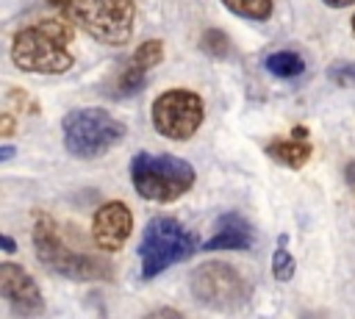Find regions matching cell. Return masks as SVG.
<instances>
[{
	"label": "cell",
	"mask_w": 355,
	"mask_h": 319,
	"mask_svg": "<svg viewBox=\"0 0 355 319\" xmlns=\"http://www.w3.org/2000/svg\"><path fill=\"white\" fill-rule=\"evenodd\" d=\"M75 28L67 17H47L33 25H25L11 39V61L22 72L33 75H64L72 69L75 55L69 44Z\"/></svg>",
	"instance_id": "cell-1"
},
{
	"label": "cell",
	"mask_w": 355,
	"mask_h": 319,
	"mask_svg": "<svg viewBox=\"0 0 355 319\" xmlns=\"http://www.w3.org/2000/svg\"><path fill=\"white\" fill-rule=\"evenodd\" d=\"M33 250H36L39 264L58 277H67V280H108V277H114L111 264L67 247L53 216H47V214H36Z\"/></svg>",
	"instance_id": "cell-2"
},
{
	"label": "cell",
	"mask_w": 355,
	"mask_h": 319,
	"mask_svg": "<svg viewBox=\"0 0 355 319\" xmlns=\"http://www.w3.org/2000/svg\"><path fill=\"white\" fill-rule=\"evenodd\" d=\"M130 180L141 200L175 202L194 186V166L178 155L136 153L130 158Z\"/></svg>",
	"instance_id": "cell-3"
},
{
	"label": "cell",
	"mask_w": 355,
	"mask_h": 319,
	"mask_svg": "<svg viewBox=\"0 0 355 319\" xmlns=\"http://www.w3.org/2000/svg\"><path fill=\"white\" fill-rule=\"evenodd\" d=\"M72 25L86 31L100 44H125L133 36L136 3L133 0H69L61 11Z\"/></svg>",
	"instance_id": "cell-4"
},
{
	"label": "cell",
	"mask_w": 355,
	"mask_h": 319,
	"mask_svg": "<svg viewBox=\"0 0 355 319\" xmlns=\"http://www.w3.org/2000/svg\"><path fill=\"white\" fill-rule=\"evenodd\" d=\"M64 147L75 158H100L125 139V125L105 108H75L61 122Z\"/></svg>",
	"instance_id": "cell-5"
},
{
	"label": "cell",
	"mask_w": 355,
	"mask_h": 319,
	"mask_svg": "<svg viewBox=\"0 0 355 319\" xmlns=\"http://www.w3.org/2000/svg\"><path fill=\"white\" fill-rule=\"evenodd\" d=\"M197 236L186 230L178 219L172 216H155L147 222L139 244V258H141V277L153 280L155 275L166 272L172 264L186 261L197 250Z\"/></svg>",
	"instance_id": "cell-6"
},
{
	"label": "cell",
	"mask_w": 355,
	"mask_h": 319,
	"mask_svg": "<svg viewBox=\"0 0 355 319\" xmlns=\"http://www.w3.org/2000/svg\"><path fill=\"white\" fill-rule=\"evenodd\" d=\"M189 288L191 297L211 311H239L250 297V286L241 272L225 261L200 264L189 277Z\"/></svg>",
	"instance_id": "cell-7"
},
{
	"label": "cell",
	"mask_w": 355,
	"mask_h": 319,
	"mask_svg": "<svg viewBox=\"0 0 355 319\" xmlns=\"http://www.w3.org/2000/svg\"><path fill=\"white\" fill-rule=\"evenodd\" d=\"M150 119L164 139L186 141L200 130L205 119V103L191 89H166L153 100Z\"/></svg>",
	"instance_id": "cell-8"
},
{
	"label": "cell",
	"mask_w": 355,
	"mask_h": 319,
	"mask_svg": "<svg viewBox=\"0 0 355 319\" xmlns=\"http://www.w3.org/2000/svg\"><path fill=\"white\" fill-rule=\"evenodd\" d=\"M0 294L11 305V311L22 319H33L44 311V297H42L36 280L19 264L6 261L0 266Z\"/></svg>",
	"instance_id": "cell-9"
},
{
	"label": "cell",
	"mask_w": 355,
	"mask_h": 319,
	"mask_svg": "<svg viewBox=\"0 0 355 319\" xmlns=\"http://www.w3.org/2000/svg\"><path fill=\"white\" fill-rule=\"evenodd\" d=\"M133 233V214L125 202L119 200H111L105 205H100L94 211V219H92V239L100 250L105 252H116L125 247V241L130 239Z\"/></svg>",
	"instance_id": "cell-10"
},
{
	"label": "cell",
	"mask_w": 355,
	"mask_h": 319,
	"mask_svg": "<svg viewBox=\"0 0 355 319\" xmlns=\"http://www.w3.org/2000/svg\"><path fill=\"white\" fill-rule=\"evenodd\" d=\"M252 241H255L252 225L241 214L227 211L216 219V227H214L211 239L202 241V250H250Z\"/></svg>",
	"instance_id": "cell-11"
},
{
	"label": "cell",
	"mask_w": 355,
	"mask_h": 319,
	"mask_svg": "<svg viewBox=\"0 0 355 319\" xmlns=\"http://www.w3.org/2000/svg\"><path fill=\"white\" fill-rule=\"evenodd\" d=\"M266 153H269L277 164H283V166H288V169H300V166L308 164L313 147H311V141H308V130H305L302 125H297L288 136H275V139H269V141H266Z\"/></svg>",
	"instance_id": "cell-12"
},
{
	"label": "cell",
	"mask_w": 355,
	"mask_h": 319,
	"mask_svg": "<svg viewBox=\"0 0 355 319\" xmlns=\"http://www.w3.org/2000/svg\"><path fill=\"white\" fill-rule=\"evenodd\" d=\"M144 86H147V69H141L139 64L128 61V67L119 69V75L111 80V86L105 89V94L122 100V97H133V94H139Z\"/></svg>",
	"instance_id": "cell-13"
},
{
	"label": "cell",
	"mask_w": 355,
	"mask_h": 319,
	"mask_svg": "<svg viewBox=\"0 0 355 319\" xmlns=\"http://www.w3.org/2000/svg\"><path fill=\"white\" fill-rule=\"evenodd\" d=\"M263 67L275 78H300L305 72V58L300 53H294V50H277V53L266 55Z\"/></svg>",
	"instance_id": "cell-14"
},
{
	"label": "cell",
	"mask_w": 355,
	"mask_h": 319,
	"mask_svg": "<svg viewBox=\"0 0 355 319\" xmlns=\"http://www.w3.org/2000/svg\"><path fill=\"white\" fill-rule=\"evenodd\" d=\"M222 6L227 11H233L236 17H244V19H252V22H263L275 11L272 0H222Z\"/></svg>",
	"instance_id": "cell-15"
},
{
	"label": "cell",
	"mask_w": 355,
	"mask_h": 319,
	"mask_svg": "<svg viewBox=\"0 0 355 319\" xmlns=\"http://www.w3.org/2000/svg\"><path fill=\"white\" fill-rule=\"evenodd\" d=\"M200 50H202L208 58L222 61V58H227V55L233 53V44H230V39H227L225 31L208 28V31H202V36H200Z\"/></svg>",
	"instance_id": "cell-16"
},
{
	"label": "cell",
	"mask_w": 355,
	"mask_h": 319,
	"mask_svg": "<svg viewBox=\"0 0 355 319\" xmlns=\"http://www.w3.org/2000/svg\"><path fill=\"white\" fill-rule=\"evenodd\" d=\"M130 61L150 72L153 67H158V64L164 61V42H161V39H147V42H141V44L133 50Z\"/></svg>",
	"instance_id": "cell-17"
},
{
	"label": "cell",
	"mask_w": 355,
	"mask_h": 319,
	"mask_svg": "<svg viewBox=\"0 0 355 319\" xmlns=\"http://www.w3.org/2000/svg\"><path fill=\"white\" fill-rule=\"evenodd\" d=\"M286 239L288 236H280V244H277V250L272 252V275H275V280H280V283H288L291 277H294V255L286 250Z\"/></svg>",
	"instance_id": "cell-18"
},
{
	"label": "cell",
	"mask_w": 355,
	"mask_h": 319,
	"mask_svg": "<svg viewBox=\"0 0 355 319\" xmlns=\"http://www.w3.org/2000/svg\"><path fill=\"white\" fill-rule=\"evenodd\" d=\"M327 78L344 89H355V61H338L327 67Z\"/></svg>",
	"instance_id": "cell-19"
},
{
	"label": "cell",
	"mask_w": 355,
	"mask_h": 319,
	"mask_svg": "<svg viewBox=\"0 0 355 319\" xmlns=\"http://www.w3.org/2000/svg\"><path fill=\"white\" fill-rule=\"evenodd\" d=\"M144 319H186L180 311H175V308H155V311H150Z\"/></svg>",
	"instance_id": "cell-20"
},
{
	"label": "cell",
	"mask_w": 355,
	"mask_h": 319,
	"mask_svg": "<svg viewBox=\"0 0 355 319\" xmlns=\"http://www.w3.org/2000/svg\"><path fill=\"white\" fill-rule=\"evenodd\" d=\"M0 133H3V136H11V133H14V117H11V114H3V117H0Z\"/></svg>",
	"instance_id": "cell-21"
},
{
	"label": "cell",
	"mask_w": 355,
	"mask_h": 319,
	"mask_svg": "<svg viewBox=\"0 0 355 319\" xmlns=\"http://www.w3.org/2000/svg\"><path fill=\"white\" fill-rule=\"evenodd\" d=\"M324 6H330V8H349V6H355V0H322Z\"/></svg>",
	"instance_id": "cell-22"
},
{
	"label": "cell",
	"mask_w": 355,
	"mask_h": 319,
	"mask_svg": "<svg viewBox=\"0 0 355 319\" xmlns=\"http://www.w3.org/2000/svg\"><path fill=\"white\" fill-rule=\"evenodd\" d=\"M0 247H3V252H8V255L17 250V244L11 241V236H0Z\"/></svg>",
	"instance_id": "cell-23"
},
{
	"label": "cell",
	"mask_w": 355,
	"mask_h": 319,
	"mask_svg": "<svg viewBox=\"0 0 355 319\" xmlns=\"http://www.w3.org/2000/svg\"><path fill=\"white\" fill-rule=\"evenodd\" d=\"M11 158H14V147H11V144H3V147H0V161L6 164V161H11Z\"/></svg>",
	"instance_id": "cell-24"
},
{
	"label": "cell",
	"mask_w": 355,
	"mask_h": 319,
	"mask_svg": "<svg viewBox=\"0 0 355 319\" xmlns=\"http://www.w3.org/2000/svg\"><path fill=\"white\" fill-rule=\"evenodd\" d=\"M47 3H50L53 8H58V11H64V6H67L69 0H47Z\"/></svg>",
	"instance_id": "cell-25"
},
{
	"label": "cell",
	"mask_w": 355,
	"mask_h": 319,
	"mask_svg": "<svg viewBox=\"0 0 355 319\" xmlns=\"http://www.w3.org/2000/svg\"><path fill=\"white\" fill-rule=\"evenodd\" d=\"M349 28H352V33H355V14H352V19H349Z\"/></svg>",
	"instance_id": "cell-26"
}]
</instances>
